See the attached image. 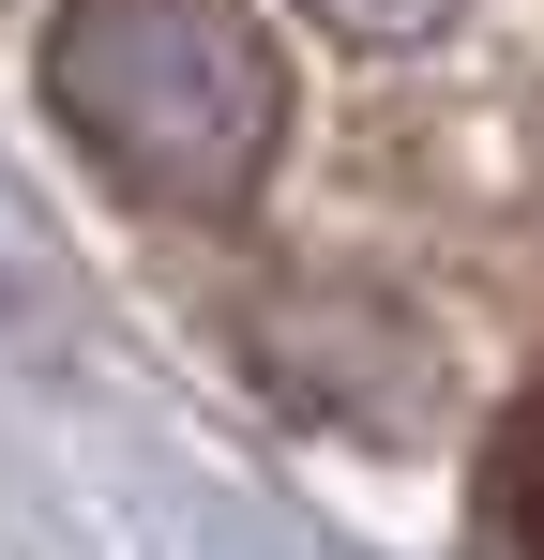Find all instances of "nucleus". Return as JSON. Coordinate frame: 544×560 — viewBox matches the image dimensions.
I'll return each instance as SVG.
<instances>
[{"mask_svg":"<svg viewBox=\"0 0 544 560\" xmlns=\"http://www.w3.org/2000/svg\"><path fill=\"white\" fill-rule=\"evenodd\" d=\"M318 15H333V31H363V46H424L453 0H318Z\"/></svg>","mask_w":544,"mask_h":560,"instance_id":"obj_3","label":"nucleus"},{"mask_svg":"<svg viewBox=\"0 0 544 560\" xmlns=\"http://www.w3.org/2000/svg\"><path fill=\"white\" fill-rule=\"evenodd\" d=\"M499 530L515 560H544V409H515V440H499Z\"/></svg>","mask_w":544,"mask_h":560,"instance_id":"obj_2","label":"nucleus"},{"mask_svg":"<svg viewBox=\"0 0 544 560\" xmlns=\"http://www.w3.org/2000/svg\"><path fill=\"white\" fill-rule=\"evenodd\" d=\"M46 121L152 212H243L287 152V61L243 0H61Z\"/></svg>","mask_w":544,"mask_h":560,"instance_id":"obj_1","label":"nucleus"}]
</instances>
